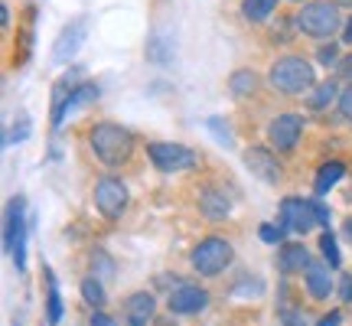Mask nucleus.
<instances>
[{
	"instance_id": "a19ab883",
	"label": "nucleus",
	"mask_w": 352,
	"mask_h": 326,
	"mask_svg": "<svg viewBox=\"0 0 352 326\" xmlns=\"http://www.w3.org/2000/svg\"><path fill=\"white\" fill-rule=\"evenodd\" d=\"M297 3H303V0H297Z\"/></svg>"
},
{
	"instance_id": "4c0bfd02",
	"label": "nucleus",
	"mask_w": 352,
	"mask_h": 326,
	"mask_svg": "<svg viewBox=\"0 0 352 326\" xmlns=\"http://www.w3.org/2000/svg\"><path fill=\"white\" fill-rule=\"evenodd\" d=\"M0 23H3V26L10 23V10H7V7H0Z\"/></svg>"
},
{
	"instance_id": "1a4fd4ad",
	"label": "nucleus",
	"mask_w": 352,
	"mask_h": 326,
	"mask_svg": "<svg viewBox=\"0 0 352 326\" xmlns=\"http://www.w3.org/2000/svg\"><path fill=\"white\" fill-rule=\"evenodd\" d=\"M303 134V118L300 114H277L274 121L267 124V144L274 151H284L290 153L297 147V140Z\"/></svg>"
},
{
	"instance_id": "6ab92c4d",
	"label": "nucleus",
	"mask_w": 352,
	"mask_h": 326,
	"mask_svg": "<svg viewBox=\"0 0 352 326\" xmlns=\"http://www.w3.org/2000/svg\"><path fill=\"white\" fill-rule=\"evenodd\" d=\"M342 176H346V166H342L340 160H333V163H323L320 166V173H316V183H314V189L320 193V196H327L329 189L340 183Z\"/></svg>"
},
{
	"instance_id": "bb28decb",
	"label": "nucleus",
	"mask_w": 352,
	"mask_h": 326,
	"mask_svg": "<svg viewBox=\"0 0 352 326\" xmlns=\"http://www.w3.org/2000/svg\"><path fill=\"white\" fill-rule=\"evenodd\" d=\"M290 228L280 222V226H274V222H264V226H258V235H261V241H267V245H284V239H287Z\"/></svg>"
},
{
	"instance_id": "7ed1b4c3",
	"label": "nucleus",
	"mask_w": 352,
	"mask_h": 326,
	"mask_svg": "<svg viewBox=\"0 0 352 326\" xmlns=\"http://www.w3.org/2000/svg\"><path fill=\"white\" fill-rule=\"evenodd\" d=\"M294 23H297V30H300L303 36H314V39H329L336 36L342 26V17H340V7L329 0V3H323V0H314V3H303L300 13L294 17Z\"/></svg>"
},
{
	"instance_id": "20e7f679",
	"label": "nucleus",
	"mask_w": 352,
	"mask_h": 326,
	"mask_svg": "<svg viewBox=\"0 0 352 326\" xmlns=\"http://www.w3.org/2000/svg\"><path fill=\"white\" fill-rule=\"evenodd\" d=\"M26 235H30V222H26V199L13 196L3 213V248L16 264V271H26Z\"/></svg>"
},
{
	"instance_id": "dca6fc26",
	"label": "nucleus",
	"mask_w": 352,
	"mask_h": 326,
	"mask_svg": "<svg viewBox=\"0 0 352 326\" xmlns=\"http://www.w3.org/2000/svg\"><path fill=\"white\" fill-rule=\"evenodd\" d=\"M310 251L303 248V245H280L277 251V268L284 271V274H297V271H307L310 268Z\"/></svg>"
},
{
	"instance_id": "9b49d317",
	"label": "nucleus",
	"mask_w": 352,
	"mask_h": 326,
	"mask_svg": "<svg viewBox=\"0 0 352 326\" xmlns=\"http://www.w3.org/2000/svg\"><path fill=\"white\" fill-rule=\"evenodd\" d=\"M170 314L176 316H192V314H202L206 307H209V294L196 284H176L170 290Z\"/></svg>"
},
{
	"instance_id": "39448f33",
	"label": "nucleus",
	"mask_w": 352,
	"mask_h": 326,
	"mask_svg": "<svg viewBox=\"0 0 352 326\" xmlns=\"http://www.w3.org/2000/svg\"><path fill=\"white\" fill-rule=\"evenodd\" d=\"M232 258H235V251H232V245H228L226 239H202L196 248H192V268L199 271L202 277H215L222 274L228 264H232Z\"/></svg>"
},
{
	"instance_id": "f704fd0d",
	"label": "nucleus",
	"mask_w": 352,
	"mask_h": 326,
	"mask_svg": "<svg viewBox=\"0 0 352 326\" xmlns=\"http://www.w3.org/2000/svg\"><path fill=\"white\" fill-rule=\"evenodd\" d=\"M340 294H342V303H349V301H352V274H346V277H342V287H340Z\"/></svg>"
},
{
	"instance_id": "f3484780",
	"label": "nucleus",
	"mask_w": 352,
	"mask_h": 326,
	"mask_svg": "<svg viewBox=\"0 0 352 326\" xmlns=\"http://www.w3.org/2000/svg\"><path fill=\"white\" fill-rule=\"evenodd\" d=\"M69 98H72L69 78L56 82V85H52V131H59V127H63V121L69 118Z\"/></svg>"
},
{
	"instance_id": "393cba45",
	"label": "nucleus",
	"mask_w": 352,
	"mask_h": 326,
	"mask_svg": "<svg viewBox=\"0 0 352 326\" xmlns=\"http://www.w3.org/2000/svg\"><path fill=\"white\" fill-rule=\"evenodd\" d=\"M82 301H85L88 307H104V287H101L98 274L82 277Z\"/></svg>"
},
{
	"instance_id": "72a5a7b5",
	"label": "nucleus",
	"mask_w": 352,
	"mask_h": 326,
	"mask_svg": "<svg viewBox=\"0 0 352 326\" xmlns=\"http://www.w3.org/2000/svg\"><path fill=\"white\" fill-rule=\"evenodd\" d=\"M91 326H118V320H114V316H108V314H95L91 316Z\"/></svg>"
},
{
	"instance_id": "4468645a",
	"label": "nucleus",
	"mask_w": 352,
	"mask_h": 326,
	"mask_svg": "<svg viewBox=\"0 0 352 326\" xmlns=\"http://www.w3.org/2000/svg\"><path fill=\"white\" fill-rule=\"evenodd\" d=\"M329 271H333V268H329L327 261L310 264V268L303 271V284H307V294H310L314 301H327L329 294H333V287H336V284L329 281Z\"/></svg>"
},
{
	"instance_id": "412c9836",
	"label": "nucleus",
	"mask_w": 352,
	"mask_h": 326,
	"mask_svg": "<svg viewBox=\"0 0 352 326\" xmlns=\"http://www.w3.org/2000/svg\"><path fill=\"white\" fill-rule=\"evenodd\" d=\"M340 88H336V82H323V85H316L314 91H310V101H307V105H310V108H314V111H323V108H329V105H333V101H340Z\"/></svg>"
},
{
	"instance_id": "2eb2a0df",
	"label": "nucleus",
	"mask_w": 352,
	"mask_h": 326,
	"mask_svg": "<svg viewBox=\"0 0 352 326\" xmlns=\"http://www.w3.org/2000/svg\"><path fill=\"white\" fill-rule=\"evenodd\" d=\"M199 213L212 222H222L232 213V199H228L222 189H202L199 193Z\"/></svg>"
},
{
	"instance_id": "c85d7f7f",
	"label": "nucleus",
	"mask_w": 352,
	"mask_h": 326,
	"mask_svg": "<svg viewBox=\"0 0 352 326\" xmlns=\"http://www.w3.org/2000/svg\"><path fill=\"white\" fill-rule=\"evenodd\" d=\"M336 105H340V114H342V118H346V121H352V85L342 91Z\"/></svg>"
},
{
	"instance_id": "9d476101",
	"label": "nucleus",
	"mask_w": 352,
	"mask_h": 326,
	"mask_svg": "<svg viewBox=\"0 0 352 326\" xmlns=\"http://www.w3.org/2000/svg\"><path fill=\"white\" fill-rule=\"evenodd\" d=\"M245 166L252 170V176H258L267 186H277L284 180V166L277 163V157L267 147H248L245 151Z\"/></svg>"
},
{
	"instance_id": "473e14b6",
	"label": "nucleus",
	"mask_w": 352,
	"mask_h": 326,
	"mask_svg": "<svg viewBox=\"0 0 352 326\" xmlns=\"http://www.w3.org/2000/svg\"><path fill=\"white\" fill-rule=\"evenodd\" d=\"M336 76L352 78V56H342L340 63H336Z\"/></svg>"
},
{
	"instance_id": "2f4dec72",
	"label": "nucleus",
	"mask_w": 352,
	"mask_h": 326,
	"mask_svg": "<svg viewBox=\"0 0 352 326\" xmlns=\"http://www.w3.org/2000/svg\"><path fill=\"white\" fill-rule=\"evenodd\" d=\"M30 138V127H26V118L20 121V127H13L10 134H7V144H13V140H26Z\"/></svg>"
},
{
	"instance_id": "0eeeda50",
	"label": "nucleus",
	"mask_w": 352,
	"mask_h": 326,
	"mask_svg": "<svg viewBox=\"0 0 352 326\" xmlns=\"http://www.w3.org/2000/svg\"><path fill=\"white\" fill-rule=\"evenodd\" d=\"M127 202H131V196H127L124 183L118 176H101L98 186H95V209L114 222V219H121L127 213Z\"/></svg>"
},
{
	"instance_id": "f03ea898",
	"label": "nucleus",
	"mask_w": 352,
	"mask_h": 326,
	"mask_svg": "<svg viewBox=\"0 0 352 326\" xmlns=\"http://www.w3.org/2000/svg\"><path fill=\"white\" fill-rule=\"evenodd\" d=\"M267 82H271L280 95H303V91H310V88L316 85V72L303 56H284V59H277V63L271 65Z\"/></svg>"
},
{
	"instance_id": "4be33fe9",
	"label": "nucleus",
	"mask_w": 352,
	"mask_h": 326,
	"mask_svg": "<svg viewBox=\"0 0 352 326\" xmlns=\"http://www.w3.org/2000/svg\"><path fill=\"white\" fill-rule=\"evenodd\" d=\"M254 88H258V76H254L252 69H239L235 76L228 78V91H232L235 98H248Z\"/></svg>"
},
{
	"instance_id": "e433bc0d",
	"label": "nucleus",
	"mask_w": 352,
	"mask_h": 326,
	"mask_svg": "<svg viewBox=\"0 0 352 326\" xmlns=\"http://www.w3.org/2000/svg\"><path fill=\"white\" fill-rule=\"evenodd\" d=\"M342 39H346V43H352V17L346 20V26H342Z\"/></svg>"
},
{
	"instance_id": "a211bd4d",
	"label": "nucleus",
	"mask_w": 352,
	"mask_h": 326,
	"mask_svg": "<svg viewBox=\"0 0 352 326\" xmlns=\"http://www.w3.org/2000/svg\"><path fill=\"white\" fill-rule=\"evenodd\" d=\"M46 320H50V326L63 320V294H59V281L50 268H46Z\"/></svg>"
},
{
	"instance_id": "ea45409f",
	"label": "nucleus",
	"mask_w": 352,
	"mask_h": 326,
	"mask_svg": "<svg viewBox=\"0 0 352 326\" xmlns=\"http://www.w3.org/2000/svg\"><path fill=\"white\" fill-rule=\"evenodd\" d=\"M333 3H336V7H340V3H346V7H352V0H333Z\"/></svg>"
},
{
	"instance_id": "a878e982",
	"label": "nucleus",
	"mask_w": 352,
	"mask_h": 326,
	"mask_svg": "<svg viewBox=\"0 0 352 326\" xmlns=\"http://www.w3.org/2000/svg\"><path fill=\"white\" fill-rule=\"evenodd\" d=\"M320 251H323V261H327L333 271H336V268L342 264V254H340V245H336V235H333L329 228L323 232V235H320Z\"/></svg>"
},
{
	"instance_id": "aec40b11",
	"label": "nucleus",
	"mask_w": 352,
	"mask_h": 326,
	"mask_svg": "<svg viewBox=\"0 0 352 326\" xmlns=\"http://www.w3.org/2000/svg\"><path fill=\"white\" fill-rule=\"evenodd\" d=\"M277 3H280V0H241V17H245L248 23H264V20L277 10Z\"/></svg>"
},
{
	"instance_id": "cd10ccee",
	"label": "nucleus",
	"mask_w": 352,
	"mask_h": 326,
	"mask_svg": "<svg viewBox=\"0 0 352 326\" xmlns=\"http://www.w3.org/2000/svg\"><path fill=\"white\" fill-rule=\"evenodd\" d=\"M206 127L215 134V140H219V144H226V147H232V144H235V138H232V131H228V124L222 121V118H209V121H206Z\"/></svg>"
},
{
	"instance_id": "c9c22d12",
	"label": "nucleus",
	"mask_w": 352,
	"mask_h": 326,
	"mask_svg": "<svg viewBox=\"0 0 352 326\" xmlns=\"http://www.w3.org/2000/svg\"><path fill=\"white\" fill-rule=\"evenodd\" d=\"M340 320H342V314H340V310H333V314L323 316V320H320L316 326H340Z\"/></svg>"
},
{
	"instance_id": "f257e3e1",
	"label": "nucleus",
	"mask_w": 352,
	"mask_h": 326,
	"mask_svg": "<svg viewBox=\"0 0 352 326\" xmlns=\"http://www.w3.org/2000/svg\"><path fill=\"white\" fill-rule=\"evenodd\" d=\"M88 144H91L95 157H98L104 166H121V163H127L131 153H134V134H131L124 124H114V121L95 124Z\"/></svg>"
},
{
	"instance_id": "ddd939ff",
	"label": "nucleus",
	"mask_w": 352,
	"mask_h": 326,
	"mask_svg": "<svg viewBox=\"0 0 352 326\" xmlns=\"http://www.w3.org/2000/svg\"><path fill=\"white\" fill-rule=\"evenodd\" d=\"M153 314H157V301L147 290H138L124 301V323L127 326H151Z\"/></svg>"
},
{
	"instance_id": "423d86ee",
	"label": "nucleus",
	"mask_w": 352,
	"mask_h": 326,
	"mask_svg": "<svg viewBox=\"0 0 352 326\" xmlns=\"http://www.w3.org/2000/svg\"><path fill=\"white\" fill-rule=\"evenodd\" d=\"M147 157L153 160V166L160 173H179V170H192L199 163V153L183 147V144H166V140H157V144H147Z\"/></svg>"
},
{
	"instance_id": "7c9ffc66",
	"label": "nucleus",
	"mask_w": 352,
	"mask_h": 326,
	"mask_svg": "<svg viewBox=\"0 0 352 326\" xmlns=\"http://www.w3.org/2000/svg\"><path fill=\"white\" fill-rule=\"evenodd\" d=\"M320 63H323V65H336V63H340V46H323V50H320Z\"/></svg>"
},
{
	"instance_id": "c756f323",
	"label": "nucleus",
	"mask_w": 352,
	"mask_h": 326,
	"mask_svg": "<svg viewBox=\"0 0 352 326\" xmlns=\"http://www.w3.org/2000/svg\"><path fill=\"white\" fill-rule=\"evenodd\" d=\"M280 326H307V320L297 310H280Z\"/></svg>"
},
{
	"instance_id": "b1692460",
	"label": "nucleus",
	"mask_w": 352,
	"mask_h": 326,
	"mask_svg": "<svg viewBox=\"0 0 352 326\" xmlns=\"http://www.w3.org/2000/svg\"><path fill=\"white\" fill-rule=\"evenodd\" d=\"M98 85H91V82H82V85L72 88V98H69V114L78 111V108H85V105H95L98 101Z\"/></svg>"
},
{
	"instance_id": "58836bf2",
	"label": "nucleus",
	"mask_w": 352,
	"mask_h": 326,
	"mask_svg": "<svg viewBox=\"0 0 352 326\" xmlns=\"http://www.w3.org/2000/svg\"><path fill=\"white\" fill-rule=\"evenodd\" d=\"M346 239L352 241V219H346Z\"/></svg>"
},
{
	"instance_id": "5701e85b",
	"label": "nucleus",
	"mask_w": 352,
	"mask_h": 326,
	"mask_svg": "<svg viewBox=\"0 0 352 326\" xmlns=\"http://www.w3.org/2000/svg\"><path fill=\"white\" fill-rule=\"evenodd\" d=\"M147 59L157 65H166L170 59H173V46H170V36H164V33H153L151 43H147Z\"/></svg>"
},
{
	"instance_id": "f8f14e48",
	"label": "nucleus",
	"mask_w": 352,
	"mask_h": 326,
	"mask_svg": "<svg viewBox=\"0 0 352 326\" xmlns=\"http://www.w3.org/2000/svg\"><path fill=\"white\" fill-rule=\"evenodd\" d=\"M85 36H88V20H85V17H78V20H72V23H69L63 33L56 36L52 59H56V63H69V59H76L78 50L85 46Z\"/></svg>"
},
{
	"instance_id": "6e6552de",
	"label": "nucleus",
	"mask_w": 352,
	"mask_h": 326,
	"mask_svg": "<svg viewBox=\"0 0 352 326\" xmlns=\"http://www.w3.org/2000/svg\"><path fill=\"white\" fill-rule=\"evenodd\" d=\"M280 222L297 232V235H307L320 226V209H316V199H300V196H287L280 202Z\"/></svg>"
},
{
	"instance_id": "79ce46f5",
	"label": "nucleus",
	"mask_w": 352,
	"mask_h": 326,
	"mask_svg": "<svg viewBox=\"0 0 352 326\" xmlns=\"http://www.w3.org/2000/svg\"><path fill=\"white\" fill-rule=\"evenodd\" d=\"M13 326H20V323H13Z\"/></svg>"
}]
</instances>
